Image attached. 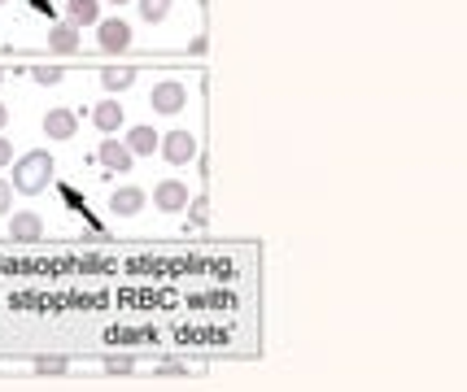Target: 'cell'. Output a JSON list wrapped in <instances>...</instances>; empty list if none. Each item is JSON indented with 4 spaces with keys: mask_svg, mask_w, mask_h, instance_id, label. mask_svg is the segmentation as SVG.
<instances>
[{
    "mask_svg": "<svg viewBox=\"0 0 467 392\" xmlns=\"http://www.w3.org/2000/svg\"><path fill=\"white\" fill-rule=\"evenodd\" d=\"M4 122H9V105L0 100V131H4Z\"/></svg>",
    "mask_w": 467,
    "mask_h": 392,
    "instance_id": "44dd1931",
    "label": "cell"
},
{
    "mask_svg": "<svg viewBox=\"0 0 467 392\" xmlns=\"http://www.w3.org/2000/svg\"><path fill=\"white\" fill-rule=\"evenodd\" d=\"M0 83H4V70H0Z\"/></svg>",
    "mask_w": 467,
    "mask_h": 392,
    "instance_id": "603a6c76",
    "label": "cell"
},
{
    "mask_svg": "<svg viewBox=\"0 0 467 392\" xmlns=\"http://www.w3.org/2000/svg\"><path fill=\"white\" fill-rule=\"evenodd\" d=\"M101 83H105V92H123V88L136 83V70L131 66H109V70H101Z\"/></svg>",
    "mask_w": 467,
    "mask_h": 392,
    "instance_id": "5bb4252c",
    "label": "cell"
},
{
    "mask_svg": "<svg viewBox=\"0 0 467 392\" xmlns=\"http://www.w3.org/2000/svg\"><path fill=\"white\" fill-rule=\"evenodd\" d=\"M79 44H83V40H79V27H75V22H57L49 31L52 52H79Z\"/></svg>",
    "mask_w": 467,
    "mask_h": 392,
    "instance_id": "4fadbf2b",
    "label": "cell"
},
{
    "mask_svg": "<svg viewBox=\"0 0 467 392\" xmlns=\"http://www.w3.org/2000/svg\"><path fill=\"white\" fill-rule=\"evenodd\" d=\"M136 4H140V18L145 22H162L170 13V0H136Z\"/></svg>",
    "mask_w": 467,
    "mask_h": 392,
    "instance_id": "9a60e30c",
    "label": "cell"
},
{
    "mask_svg": "<svg viewBox=\"0 0 467 392\" xmlns=\"http://www.w3.org/2000/svg\"><path fill=\"white\" fill-rule=\"evenodd\" d=\"M123 122H127V114H123V105H118V100H101V105L92 109V127L105 131V136L123 131Z\"/></svg>",
    "mask_w": 467,
    "mask_h": 392,
    "instance_id": "30bf717a",
    "label": "cell"
},
{
    "mask_svg": "<svg viewBox=\"0 0 467 392\" xmlns=\"http://www.w3.org/2000/svg\"><path fill=\"white\" fill-rule=\"evenodd\" d=\"M157 148H162V157H166L170 166H188V161H197V136H193V131H170V136L157 140Z\"/></svg>",
    "mask_w": 467,
    "mask_h": 392,
    "instance_id": "7a4b0ae2",
    "label": "cell"
},
{
    "mask_svg": "<svg viewBox=\"0 0 467 392\" xmlns=\"http://www.w3.org/2000/svg\"><path fill=\"white\" fill-rule=\"evenodd\" d=\"M0 214H13V184L0 179Z\"/></svg>",
    "mask_w": 467,
    "mask_h": 392,
    "instance_id": "e0dca14e",
    "label": "cell"
},
{
    "mask_svg": "<svg viewBox=\"0 0 467 392\" xmlns=\"http://www.w3.org/2000/svg\"><path fill=\"white\" fill-rule=\"evenodd\" d=\"M97 161H101L105 170H114V175H127L131 170V148L123 145V140H101V148H97Z\"/></svg>",
    "mask_w": 467,
    "mask_h": 392,
    "instance_id": "52a82bcc",
    "label": "cell"
},
{
    "mask_svg": "<svg viewBox=\"0 0 467 392\" xmlns=\"http://www.w3.org/2000/svg\"><path fill=\"white\" fill-rule=\"evenodd\" d=\"M52 170H57V161H52L49 148L22 153V157L13 161V192H22V196L44 192V188L52 184Z\"/></svg>",
    "mask_w": 467,
    "mask_h": 392,
    "instance_id": "6da1fadb",
    "label": "cell"
},
{
    "mask_svg": "<svg viewBox=\"0 0 467 392\" xmlns=\"http://www.w3.org/2000/svg\"><path fill=\"white\" fill-rule=\"evenodd\" d=\"M206 218H210V205L197 196V200H193V223H206Z\"/></svg>",
    "mask_w": 467,
    "mask_h": 392,
    "instance_id": "d6986e66",
    "label": "cell"
},
{
    "mask_svg": "<svg viewBox=\"0 0 467 392\" xmlns=\"http://www.w3.org/2000/svg\"><path fill=\"white\" fill-rule=\"evenodd\" d=\"M149 105H154L157 114H179V109L188 105V88H184V83H175V79H166V83H154V92H149Z\"/></svg>",
    "mask_w": 467,
    "mask_h": 392,
    "instance_id": "277c9868",
    "label": "cell"
},
{
    "mask_svg": "<svg viewBox=\"0 0 467 392\" xmlns=\"http://www.w3.org/2000/svg\"><path fill=\"white\" fill-rule=\"evenodd\" d=\"M97 31H101V49L105 52H127L131 49V27H127L123 18H101Z\"/></svg>",
    "mask_w": 467,
    "mask_h": 392,
    "instance_id": "8992f818",
    "label": "cell"
},
{
    "mask_svg": "<svg viewBox=\"0 0 467 392\" xmlns=\"http://www.w3.org/2000/svg\"><path fill=\"white\" fill-rule=\"evenodd\" d=\"M9 161H13V145L0 136V166H9Z\"/></svg>",
    "mask_w": 467,
    "mask_h": 392,
    "instance_id": "ffe728a7",
    "label": "cell"
},
{
    "mask_svg": "<svg viewBox=\"0 0 467 392\" xmlns=\"http://www.w3.org/2000/svg\"><path fill=\"white\" fill-rule=\"evenodd\" d=\"M0 4H4V0H0Z\"/></svg>",
    "mask_w": 467,
    "mask_h": 392,
    "instance_id": "cb8c5ba5",
    "label": "cell"
},
{
    "mask_svg": "<svg viewBox=\"0 0 467 392\" xmlns=\"http://www.w3.org/2000/svg\"><path fill=\"white\" fill-rule=\"evenodd\" d=\"M149 205V196H145V188H114V196H109V209L118 214V218H136L140 209Z\"/></svg>",
    "mask_w": 467,
    "mask_h": 392,
    "instance_id": "9c48e42d",
    "label": "cell"
},
{
    "mask_svg": "<svg viewBox=\"0 0 467 392\" xmlns=\"http://www.w3.org/2000/svg\"><path fill=\"white\" fill-rule=\"evenodd\" d=\"M40 236H44V218L40 214H31V209L9 214V240L13 245H40Z\"/></svg>",
    "mask_w": 467,
    "mask_h": 392,
    "instance_id": "3957f363",
    "label": "cell"
},
{
    "mask_svg": "<svg viewBox=\"0 0 467 392\" xmlns=\"http://www.w3.org/2000/svg\"><path fill=\"white\" fill-rule=\"evenodd\" d=\"M36 371H44V375H61V371H66V362H61V357H40V362H36Z\"/></svg>",
    "mask_w": 467,
    "mask_h": 392,
    "instance_id": "ac0fdd59",
    "label": "cell"
},
{
    "mask_svg": "<svg viewBox=\"0 0 467 392\" xmlns=\"http://www.w3.org/2000/svg\"><path fill=\"white\" fill-rule=\"evenodd\" d=\"M66 22H75V27H97L101 22V0H66Z\"/></svg>",
    "mask_w": 467,
    "mask_h": 392,
    "instance_id": "8fae6325",
    "label": "cell"
},
{
    "mask_svg": "<svg viewBox=\"0 0 467 392\" xmlns=\"http://www.w3.org/2000/svg\"><path fill=\"white\" fill-rule=\"evenodd\" d=\"M31 79H36V83H61V70H52V66H36Z\"/></svg>",
    "mask_w": 467,
    "mask_h": 392,
    "instance_id": "2e32d148",
    "label": "cell"
},
{
    "mask_svg": "<svg viewBox=\"0 0 467 392\" xmlns=\"http://www.w3.org/2000/svg\"><path fill=\"white\" fill-rule=\"evenodd\" d=\"M79 131V114L75 109H49L44 114V136L49 140H75Z\"/></svg>",
    "mask_w": 467,
    "mask_h": 392,
    "instance_id": "ba28073f",
    "label": "cell"
},
{
    "mask_svg": "<svg viewBox=\"0 0 467 392\" xmlns=\"http://www.w3.org/2000/svg\"><path fill=\"white\" fill-rule=\"evenodd\" d=\"M154 205L162 214H179V209H188V184H179V179H162L154 188Z\"/></svg>",
    "mask_w": 467,
    "mask_h": 392,
    "instance_id": "5b68a950",
    "label": "cell"
},
{
    "mask_svg": "<svg viewBox=\"0 0 467 392\" xmlns=\"http://www.w3.org/2000/svg\"><path fill=\"white\" fill-rule=\"evenodd\" d=\"M109 4H127V0H109Z\"/></svg>",
    "mask_w": 467,
    "mask_h": 392,
    "instance_id": "7402d4cb",
    "label": "cell"
},
{
    "mask_svg": "<svg viewBox=\"0 0 467 392\" xmlns=\"http://www.w3.org/2000/svg\"><path fill=\"white\" fill-rule=\"evenodd\" d=\"M157 140H162V136H157L154 127H131L123 145L131 148V157H154V153H157Z\"/></svg>",
    "mask_w": 467,
    "mask_h": 392,
    "instance_id": "7c38bea8",
    "label": "cell"
}]
</instances>
